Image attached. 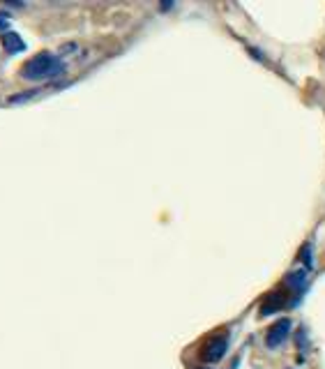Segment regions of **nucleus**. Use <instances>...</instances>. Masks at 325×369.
I'll return each instance as SVG.
<instances>
[{"instance_id":"f257e3e1","label":"nucleus","mask_w":325,"mask_h":369,"mask_svg":"<svg viewBox=\"0 0 325 369\" xmlns=\"http://www.w3.org/2000/svg\"><path fill=\"white\" fill-rule=\"evenodd\" d=\"M19 72H21V78H26V81H51V78L65 72V62L49 51H42L23 62Z\"/></svg>"},{"instance_id":"f03ea898","label":"nucleus","mask_w":325,"mask_h":369,"mask_svg":"<svg viewBox=\"0 0 325 369\" xmlns=\"http://www.w3.org/2000/svg\"><path fill=\"white\" fill-rule=\"evenodd\" d=\"M293 293H296V288H293L289 281L282 286H277L275 291H270L265 298L263 302H261V316H270L272 312H279L284 307H289V305L293 302Z\"/></svg>"},{"instance_id":"7ed1b4c3","label":"nucleus","mask_w":325,"mask_h":369,"mask_svg":"<svg viewBox=\"0 0 325 369\" xmlns=\"http://www.w3.org/2000/svg\"><path fill=\"white\" fill-rule=\"evenodd\" d=\"M226 351H228V333L221 330V333L210 335L208 340L201 344L199 356H201L203 363L212 365V363H219V360L226 356Z\"/></svg>"},{"instance_id":"20e7f679","label":"nucleus","mask_w":325,"mask_h":369,"mask_svg":"<svg viewBox=\"0 0 325 369\" xmlns=\"http://www.w3.org/2000/svg\"><path fill=\"white\" fill-rule=\"evenodd\" d=\"M289 335H291V321L289 319H279L277 323H272L270 328H268V333H265V347L268 349L282 347V344L289 340Z\"/></svg>"},{"instance_id":"39448f33","label":"nucleus","mask_w":325,"mask_h":369,"mask_svg":"<svg viewBox=\"0 0 325 369\" xmlns=\"http://www.w3.org/2000/svg\"><path fill=\"white\" fill-rule=\"evenodd\" d=\"M3 46H5L7 53H19V51L26 49V42H23L17 33H12V30H5L3 33Z\"/></svg>"},{"instance_id":"423d86ee","label":"nucleus","mask_w":325,"mask_h":369,"mask_svg":"<svg viewBox=\"0 0 325 369\" xmlns=\"http://www.w3.org/2000/svg\"><path fill=\"white\" fill-rule=\"evenodd\" d=\"M5 21H7V17H5V14H3V12H0V28H3V26H5Z\"/></svg>"},{"instance_id":"0eeeda50","label":"nucleus","mask_w":325,"mask_h":369,"mask_svg":"<svg viewBox=\"0 0 325 369\" xmlns=\"http://www.w3.org/2000/svg\"><path fill=\"white\" fill-rule=\"evenodd\" d=\"M201 369H205V367H201Z\"/></svg>"}]
</instances>
